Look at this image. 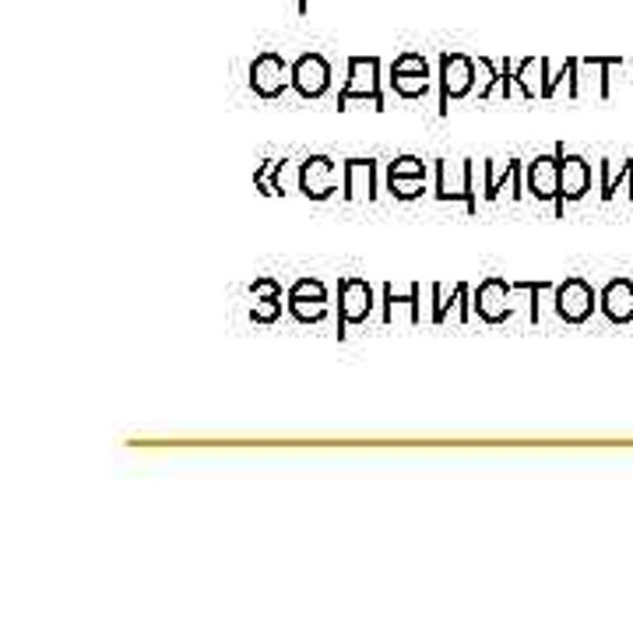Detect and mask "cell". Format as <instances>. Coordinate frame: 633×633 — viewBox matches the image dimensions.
<instances>
[{
    "instance_id": "obj_1",
    "label": "cell",
    "mask_w": 633,
    "mask_h": 633,
    "mask_svg": "<svg viewBox=\"0 0 633 633\" xmlns=\"http://www.w3.org/2000/svg\"><path fill=\"white\" fill-rule=\"evenodd\" d=\"M370 102L373 110H384V92H380V61L376 57H352L349 78L338 92V110H349L352 102Z\"/></svg>"
},
{
    "instance_id": "obj_2",
    "label": "cell",
    "mask_w": 633,
    "mask_h": 633,
    "mask_svg": "<svg viewBox=\"0 0 633 633\" xmlns=\"http://www.w3.org/2000/svg\"><path fill=\"white\" fill-rule=\"evenodd\" d=\"M288 85H293V67L285 64L282 53L264 50V53L253 57V64H250V88H253V96L279 99V96H285Z\"/></svg>"
},
{
    "instance_id": "obj_3",
    "label": "cell",
    "mask_w": 633,
    "mask_h": 633,
    "mask_svg": "<svg viewBox=\"0 0 633 633\" xmlns=\"http://www.w3.org/2000/svg\"><path fill=\"white\" fill-rule=\"evenodd\" d=\"M373 314V288L367 279L346 275L338 282V338H346L352 324H367Z\"/></svg>"
},
{
    "instance_id": "obj_4",
    "label": "cell",
    "mask_w": 633,
    "mask_h": 633,
    "mask_svg": "<svg viewBox=\"0 0 633 633\" xmlns=\"http://www.w3.org/2000/svg\"><path fill=\"white\" fill-rule=\"evenodd\" d=\"M285 310L299 324H320L328 317V285L320 279H299L285 293Z\"/></svg>"
},
{
    "instance_id": "obj_5",
    "label": "cell",
    "mask_w": 633,
    "mask_h": 633,
    "mask_svg": "<svg viewBox=\"0 0 633 633\" xmlns=\"http://www.w3.org/2000/svg\"><path fill=\"white\" fill-rule=\"evenodd\" d=\"M476 85V61L465 53H444L440 57V117L447 113L450 99H465Z\"/></svg>"
},
{
    "instance_id": "obj_6",
    "label": "cell",
    "mask_w": 633,
    "mask_h": 633,
    "mask_svg": "<svg viewBox=\"0 0 633 633\" xmlns=\"http://www.w3.org/2000/svg\"><path fill=\"white\" fill-rule=\"evenodd\" d=\"M511 296H514V285L506 279H485L479 282V288L472 293V306H476V317L482 324H503L514 317V306H511Z\"/></svg>"
},
{
    "instance_id": "obj_7",
    "label": "cell",
    "mask_w": 633,
    "mask_h": 633,
    "mask_svg": "<svg viewBox=\"0 0 633 633\" xmlns=\"http://www.w3.org/2000/svg\"><path fill=\"white\" fill-rule=\"evenodd\" d=\"M556 317L567 324H585L594 314V288L585 279H567L553 288Z\"/></svg>"
},
{
    "instance_id": "obj_8",
    "label": "cell",
    "mask_w": 633,
    "mask_h": 633,
    "mask_svg": "<svg viewBox=\"0 0 633 633\" xmlns=\"http://www.w3.org/2000/svg\"><path fill=\"white\" fill-rule=\"evenodd\" d=\"M299 194L310 197V201H328V197L338 190V170L328 155H310L299 162Z\"/></svg>"
},
{
    "instance_id": "obj_9",
    "label": "cell",
    "mask_w": 633,
    "mask_h": 633,
    "mask_svg": "<svg viewBox=\"0 0 633 633\" xmlns=\"http://www.w3.org/2000/svg\"><path fill=\"white\" fill-rule=\"evenodd\" d=\"M293 88L299 99H320L331 88V64L320 53H303L293 64Z\"/></svg>"
},
{
    "instance_id": "obj_10",
    "label": "cell",
    "mask_w": 633,
    "mask_h": 633,
    "mask_svg": "<svg viewBox=\"0 0 633 633\" xmlns=\"http://www.w3.org/2000/svg\"><path fill=\"white\" fill-rule=\"evenodd\" d=\"M524 190H528L535 201H559V155L532 159L528 170H524Z\"/></svg>"
},
{
    "instance_id": "obj_11",
    "label": "cell",
    "mask_w": 633,
    "mask_h": 633,
    "mask_svg": "<svg viewBox=\"0 0 633 633\" xmlns=\"http://www.w3.org/2000/svg\"><path fill=\"white\" fill-rule=\"evenodd\" d=\"M476 162L468 159V166H465V176L458 179H450V162H437V197L440 201H465L468 215H476L479 201H476Z\"/></svg>"
},
{
    "instance_id": "obj_12",
    "label": "cell",
    "mask_w": 633,
    "mask_h": 633,
    "mask_svg": "<svg viewBox=\"0 0 633 633\" xmlns=\"http://www.w3.org/2000/svg\"><path fill=\"white\" fill-rule=\"evenodd\" d=\"M591 190V166L581 155H559V208L564 201H581Z\"/></svg>"
},
{
    "instance_id": "obj_13",
    "label": "cell",
    "mask_w": 633,
    "mask_h": 633,
    "mask_svg": "<svg viewBox=\"0 0 633 633\" xmlns=\"http://www.w3.org/2000/svg\"><path fill=\"white\" fill-rule=\"evenodd\" d=\"M250 320L275 324L282 317V285L275 279H258L250 285Z\"/></svg>"
},
{
    "instance_id": "obj_14",
    "label": "cell",
    "mask_w": 633,
    "mask_h": 633,
    "mask_svg": "<svg viewBox=\"0 0 633 633\" xmlns=\"http://www.w3.org/2000/svg\"><path fill=\"white\" fill-rule=\"evenodd\" d=\"M482 173H485V201H496L500 190L503 187H514V201H521L524 190H521V159H506V166L503 162H482Z\"/></svg>"
},
{
    "instance_id": "obj_15",
    "label": "cell",
    "mask_w": 633,
    "mask_h": 633,
    "mask_svg": "<svg viewBox=\"0 0 633 633\" xmlns=\"http://www.w3.org/2000/svg\"><path fill=\"white\" fill-rule=\"evenodd\" d=\"M376 197V162L349 159L346 162V201H373Z\"/></svg>"
},
{
    "instance_id": "obj_16",
    "label": "cell",
    "mask_w": 633,
    "mask_h": 633,
    "mask_svg": "<svg viewBox=\"0 0 633 633\" xmlns=\"http://www.w3.org/2000/svg\"><path fill=\"white\" fill-rule=\"evenodd\" d=\"M468 296H472V288H468L465 282L450 288V293H447L444 285H433V299H437V306H433V324H444L450 310H458V320H461V324L472 320V317H476V306L468 303Z\"/></svg>"
},
{
    "instance_id": "obj_17",
    "label": "cell",
    "mask_w": 633,
    "mask_h": 633,
    "mask_svg": "<svg viewBox=\"0 0 633 633\" xmlns=\"http://www.w3.org/2000/svg\"><path fill=\"white\" fill-rule=\"evenodd\" d=\"M602 310L609 320H616V324L633 320V282H626V279L609 282V288L602 293Z\"/></svg>"
},
{
    "instance_id": "obj_18",
    "label": "cell",
    "mask_w": 633,
    "mask_h": 633,
    "mask_svg": "<svg viewBox=\"0 0 633 633\" xmlns=\"http://www.w3.org/2000/svg\"><path fill=\"white\" fill-rule=\"evenodd\" d=\"M546 70H549V61L546 57H528L521 61L517 67V85H521V96L524 99H542V92H546Z\"/></svg>"
},
{
    "instance_id": "obj_19",
    "label": "cell",
    "mask_w": 633,
    "mask_h": 633,
    "mask_svg": "<svg viewBox=\"0 0 633 633\" xmlns=\"http://www.w3.org/2000/svg\"><path fill=\"white\" fill-rule=\"evenodd\" d=\"M391 88L402 99H423L429 92V75H419V70H391Z\"/></svg>"
},
{
    "instance_id": "obj_20",
    "label": "cell",
    "mask_w": 633,
    "mask_h": 633,
    "mask_svg": "<svg viewBox=\"0 0 633 633\" xmlns=\"http://www.w3.org/2000/svg\"><path fill=\"white\" fill-rule=\"evenodd\" d=\"M388 190L397 201H415V197L426 194V176H394L388 179Z\"/></svg>"
},
{
    "instance_id": "obj_21",
    "label": "cell",
    "mask_w": 633,
    "mask_h": 633,
    "mask_svg": "<svg viewBox=\"0 0 633 633\" xmlns=\"http://www.w3.org/2000/svg\"><path fill=\"white\" fill-rule=\"evenodd\" d=\"M394 176H429V166L415 155H397L388 166V179H394Z\"/></svg>"
},
{
    "instance_id": "obj_22",
    "label": "cell",
    "mask_w": 633,
    "mask_h": 633,
    "mask_svg": "<svg viewBox=\"0 0 633 633\" xmlns=\"http://www.w3.org/2000/svg\"><path fill=\"white\" fill-rule=\"evenodd\" d=\"M605 173H609V162H605ZM630 173H633V162H626V166H623V173H620V179H626ZM612 194H616V176H612V173H609V176H605V187H602V197H605V201H609V197H612Z\"/></svg>"
}]
</instances>
